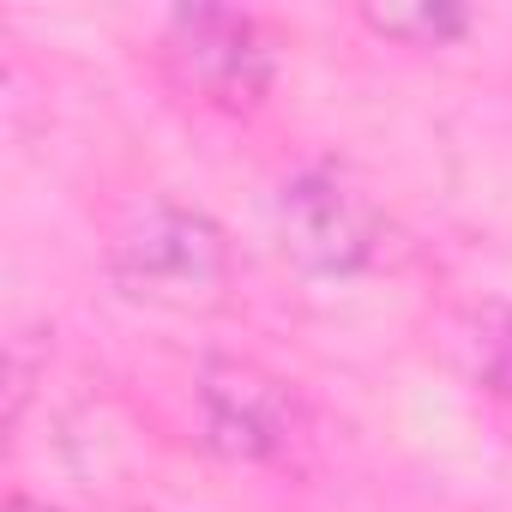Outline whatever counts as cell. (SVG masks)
<instances>
[{
    "label": "cell",
    "instance_id": "1",
    "mask_svg": "<svg viewBox=\"0 0 512 512\" xmlns=\"http://www.w3.org/2000/svg\"><path fill=\"white\" fill-rule=\"evenodd\" d=\"M163 55L181 73V85L217 109H253L272 85V49H266L260 25L229 7L175 13L163 31Z\"/></svg>",
    "mask_w": 512,
    "mask_h": 512
},
{
    "label": "cell",
    "instance_id": "4",
    "mask_svg": "<svg viewBox=\"0 0 512 512\" xmlns=\"http://www.w3.org/2000/svg\"><path fill=\"white\" fill-rule=\"evenodd\" d=\"M284 223H290L296 253L314 260L320 272H350L368 253V211L326 175L284 187Z\"/></svg>",
    "mask_w": 512,
    "mask_h": 512
},
{
    "label": "cell",
    "instance_id": "6",
    "mask_svg": "<svg viewBox=\"0 0 512 512\" xmlns=\"http://www.w3.org/2000/svg\"><path fill=\"white\" fill-rule=\"evenodd\" d=\"M7 512H49V506H37V500H25V494H13V500H7Z\"/></svg>",
    "mask_w": 512,
    "mask_h": 512
},
{
    "label": "cell",
    "instance_id": "2",
    "mask_svg": "<svg viewBox=\"0 0 512 512\" xmlns=\"http://www.w3.org/2000/svg\"><path fill=\"white\" fill-rule=\"evenodd\" d=\"M121 272L151 290V296H199L211 284H223V241L205 217L175 211V205H151L121 241H115Z\"/></svg>",
    "mask_w": 512,
    "mask_h": 512
},
{
    "label": "cell",
    "instance_id": "5",
    "mask_svg": "<svg viewBox=\"0 0 512 512\" xmlns=\"http://www.w3.org/2000/svg\"><path fill=\"white\" fill-rule=\"evenodd\" d=\"M368 25H374L380 37H416V43H440V37H458V31H464V13H446V7L398 13V7H386V13H368Z\"/></svg>",
    "mask_w": 512,
    "mask_h": 512
},
{
    "label": "cell",
    "instance_id": "3",
    "mask_svg": "<svg viewBox=\"0 0 512 512\" xmlns=\"http://www.w3.org/2000/svg\"><path fill=\"white\" fill-rule=\"evenodd\" d=\"M199 410H205V440L223 446L229 458H272L290 428H296V398L284 380L247 368V362H217L199 380Z\"/></svg>",
    "mask_w": 512,
    "mask_h": 512
}]
</instances>
